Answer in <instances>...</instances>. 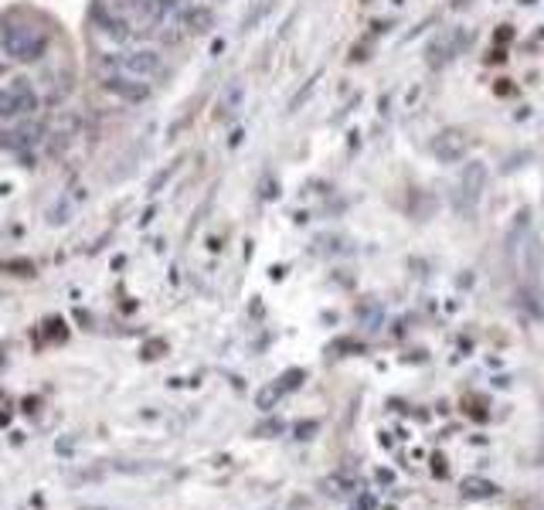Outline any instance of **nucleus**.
Here are the masks:
<instances>
[{"label": "nucleus", "mask_w": 544, "mask_h": 510, "mask_svg": "<svg viewBox=\"0 0 544 510\" xmlns=\"http://www.w3.org/2000/svg\"><path fill=\"white\" fill-rule=\"evenodd\" d=\"M177 24L187 28L191 34H205V31L215 24V14H211V7H205V3H187L184 14L177 17Z\"/></svg>", "instance_id": "39448f33"}, {"label": "nucleus", "mask_w": 544, "mask_h": 510, "mask_svg": "<svg viewBox=\"0 0 544 510\" xmlns=\"http://www.w3.org/2000/svg\"><path fill=\"white\" fill-rule=\"evenodd\" d=\"M103 89H106L109 96L123 99V103H147V99H150V85H147L143 78L126 75V72H109V75H103Z\"/></svg>", "instance_id": "7ed1b4c3"}, {"label": "nucleus", "mask_w": 544, "mask_h": 510, "mask_svg": "<svg viewBox=\"0 0 544 510\" xmlns=\"http://www.w3.org/2000/svg\"><path fill=\"white\" fill-rule=\"evenodd\" d=\"M89 17H92V24H96V28H99V31H103L106 38L119 41V45H123V41H126V38L133 34V31H129V24H126V17H119V14H109L103 0H96V3H92Z\"/></svg>", "instance_id": "20e7f679"}, {"label": "nucleus", "mask_w": 544, "mask_h": 510, "mask_svg": "<svg viewBox=\"0 0 544 510\" xmlns=\"http://www.w3.org/2000/svg\"><path fill=\"white\" fill-rule=\"evenodd\" d=\"M184 7H187V0H157L154 3V17L157 21H177L184 14Z\"/></svg>", "instance_id": "0eeeda50"}, {"label": "nucleus", "mask_w": 544, "mask_h": 510, "mask_svg": "<svg viewBox=\"0 0 544 510\" xmlns=\"http://www.w3.org/2000/svg\"><path fill=\"white\" fill-rule=\"evenodd\" d=\"M119 72H126V75H133V78H157L163 75V55L157 48H129V52H123L119 55Z\"/></svg>", "instance_id": "f03ea898"}, {"label": "nucleus", "mask_w": 544, "mask_h": 510, "mask_svg": "<svg viewBox=\"0 0 544 510\" xmlns=\"http://www.w3.org/2000/svg\"><path fill=\"white\" fill-rule=\"evenodd\" d=\"M52 48V38L41 31V28H17V24H7L0 31V52L21 65H31V61H41Z\"/></svg>", "instance_id": "f257e3e1"}, {"label": "nucleus", "mask_w": 544, "mask_h": 510, "mask_svg": "<svg viewBox=\"0 0 544 510\" xmlns=\"http://www.w3.org/2000/svg\"><path fill=\"white\" fill-rule=\"evenodd\" d=\"M14 116H21L14 92H10V89H0V119H14Z\"/></svg>", "instance_id": "6e6552de"}, {"label": "nucleus", "mask_w": 544, "mask_h": 510, "mask_svg": "<svg viewBox=\"0 0 544 510\" xmlns=\"http://www.w3.org/2000/svg\"><path fill=\"white\" fill-rule=\"evenodd\" d=\"M170 173H174V167L160 170V173H157V177L150 180V194H157V191H160V187H163V180H170Z\"/></svg>", "instance_id": "1a4fd4ad"}, {"label": "nucleus", "mask_w": 544, "mask_h": 510, "mask_svg": "<svg viewBox=\"0 0 544 510\" xmlns=\"http://www.w3.org/2000/svg\"><path fill=\"white\" fill-rule=\"evenodd\" d=\"M10 92H14V99H17V109L21 113H34L38 106H41V99H38V92L24 82V78H14V85H10Z\"/></svg>", "instance_id": "423d86ee"}]
</instances>
